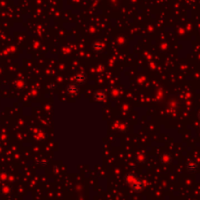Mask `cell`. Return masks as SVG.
Listing matches in <instances>:
<instances>
[{"label":"cell","mask_w":200,"mask_h":200,"mask_svg":"<svg viewBox=\"0 0 200 200\" xmlns=\"http://www.w3.org/2000/svg\"><path fill=\"white\" fill-rule=\"evenodd\" d=\"M132 185H133V189L135 191H141V190H143V189L145 188L144 183L141 182V180H137V182H135Z\"/></svg>","instance_id":"cell-1"},{"label":"cell","mask_w":200,"mask_h":200,"mask_svg":"<svg viewBox=\"0 0 200 200\" xmlns=\"http://www.w3.org/2000/svg\"><path fill=\"white\" fill-rule=\"evenodd\" d=\"M196 168H197V164H196V163L190 162V163L188 164V169H189V171H194Z\"/></svg>","instance_id":"cell-2"},{"label":"cell","mask_w":200,"mask_h":200,"mask_svg":"<svg viewBox=\"0 0 200 200\" xmlns=\"http://www.w3.org/2000/svg\"><path fill=\"white\" fill-rule=\"evenodd\" d=\"M198 117H199V119H200V111L198 112Z\"/></svg>","instance_id":"cell-3"}]
</instances>
